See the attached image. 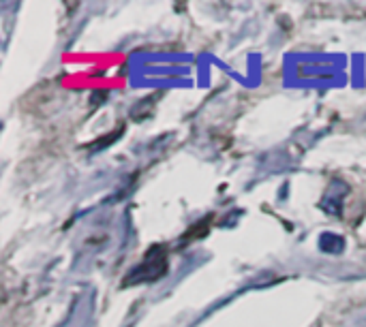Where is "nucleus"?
<instances>
[{"mask_svg": "<svg viewBox=\"0 0 366 327\" xmlns=\"http://www.w3.org/2000/svg\"><path fill=\"white\" fill-rule=\"evenodd\" d=\"M165 272H167V253L161 246H157L148 251L146 259L131 270V274L122 281V285L131 287V285H142V283H154L161 276H165Z\"/></svg>", "mask_w": 366, "mask_h": 327, "instance_id": "nucleus-1", "label": "nucleus"}, {"mask_svg": "<svg viewBox=\"0 0 366 327\" xmlns=\"http://www.w3.org/2000/svg\"><path fill=\"white\" fill-rule=\"evenodd\" d=\"M320 248L328 255H341L345 251V240L337 233H324L320 238Z\"/></svg>", "mask_w": 366, "mask_h": 327, "instance_id": "nucleus-2", "label": "nucleus"}]
</instances>
